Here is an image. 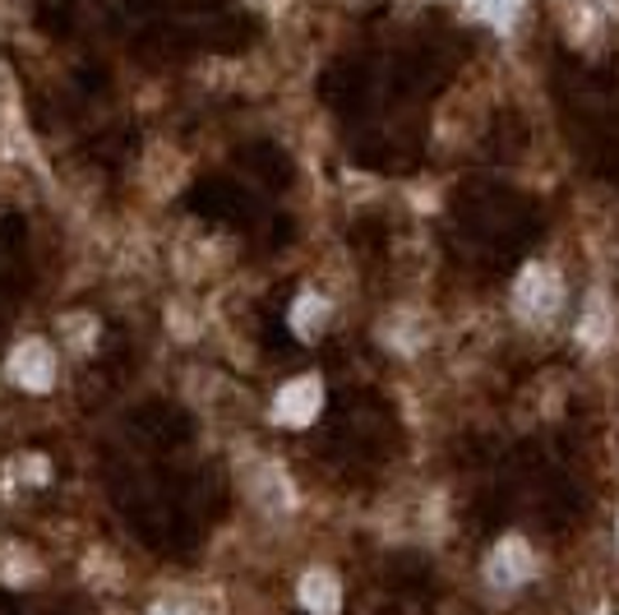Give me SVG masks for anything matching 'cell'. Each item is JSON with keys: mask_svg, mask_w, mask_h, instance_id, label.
Segmentation results:
<instances>
[{"mask_svg": "<svg viewBox=\"0 0 619 615\" xmlns=\"http://www.w3.org/2000/svg\"><path fill=\"white\" fill-rule=\"evenodd\" d=\"M513 305L522 315H532V320H546L554 315L564 305V283H560V273H554L550 264H528L518 273V283H513Z\"/></svg>", "mask_w": 619, "mask_h": 615, "instance_id": "obj_1", "label": "cell"}, {"mask_svg": "<svg viewBox=\"0 0 619 615\" xmlns=\"http://www.w3.org/2000/svg\"><path fill=\"white\" fill-rule=\"evenodd\" d=\"M6 375L19 389H28V393H47L56 384V352H51V343H42V338H23V343L10 352V361H6Z\"/></svg>", "mask_w": 619, "mask_h": 615, "instance_id": "obj_2", "label": "cell"}, {"mask_svg": "<svg viewBox=\"0 0 619 615\" xmlns=\"http://www.w3.org/2000/svg\"><path fill=\"white\" fill-rule=\"evenodd\" d=\"M532 574H537V550L522 537L494 541V550L485 556V578L494 583V588H522Z\"/></svg>", "mask_w": 619, "mask_h": 615, "instance_id": "obj_3", "label": "cell"}, {"mask_svg": "<svg viewBox=\"0 0 619 615\" xmlns=\"http://www.w3.org/2000/svg\"><path fill=\"white\" fill-rule=\"evenodd\" d=\"M324 408V384L315 375H301L292 384H283V393L273 398V421L283 426H310Z\"/></svg>", "mask_w": 619, "mask_h": 615, "instance_id": "obj_4", "label": "cell"}, {"mask_svg": "<svg viewBox=\"0 0 619 615\" xmlns=\"http://www.w3.org/2000/svg\"><path fill=\"white\" fill-rule=\"evenodd\" d=\"M296 597H301V606L310 615H337V611H343V583H337V574H328V569H310L301 578Z\"/></svg>", "mask_w": 619, "mask_h": 615, "instance_id": "obj_5", "label": "cell"}, {"mask_svg": "<svg viewBox=\"0 0 619 615\" xmlns=\"http://www.w3.org/2000/svg\"><path fill=\"white\" fill-rule=\"evenodd\" d=\"M328 329V301L320 292H305L292 305V333L296 338H320Z\"/></svg>", "mask_w": 619, "mask_h": 615, "instance_id": "obj_6", "label": "cell"}, {"mask_svg": "<svg viewBox=\"0 0 619 615\" xmlns=\"http://www.w3.org/2000/svg\"><path fill=\"white\" fill-rule=\"evenodd\" d=\"M513 6H518V0H481V10H485L490 19H509Z\"/></svg>", "mask_w": 619, "mask_h": 615, "instance_id": "obj_7", "label": "cell"}, {"mask_svg": "<svg viewBox=\"0 0 619 615\" xmlns=\"http://www.w3.org/2000/svg\"><path fill=\"white\" fill-rule=\"evenodd\" d=\"M148 615H195V611L190 606H153Z\"/></svg>", "mask_w": 619, "mask_h": 615, "instance_id": "obj_8", "label": "cell"}]
</instances>
